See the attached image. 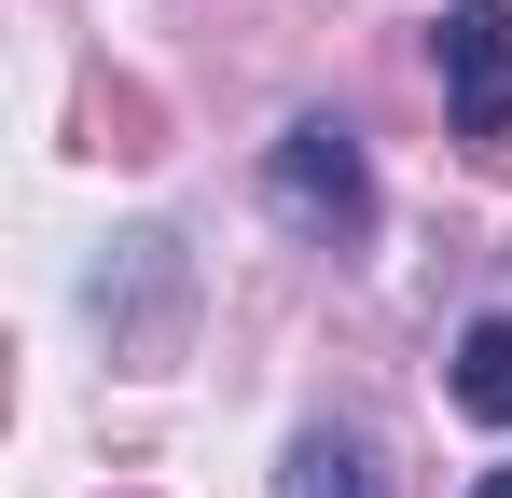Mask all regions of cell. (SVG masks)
<instances>
[{
    "label": "cell",
    "mask_w": 512,
    "mask_h": 498,
    "mask_svg": "<svg viewBox=\"0 0 512 498\" xmlns=\"http://www.w3.org/2000/svg\"><path fill=\"white\" fill-rule=\"evenodd\" d=\"M443 111L471 153H512V0H457L443 14Z\"/></svg>",
    "instance_id": "obj_2"
},
{
    "label": "cell",
    "mask_w": 512,
    "mask_h": 498,
    "mask_svg": "<svg viewBox=\"0 0 512 498\" xmlns=\"http://www.w3.org/2000/svg\"><path fill=\"white\" fill-rule=\"evenodd\" d=\"M457 402L485 415V429H512V319H471V332H457Z\"/></svg>",
    "instance_id": "obj_4"
},
{
    "label": "cell",
    "mask_w": 512,
    "mask_h": 498,
    "mask_svg": "<svg viewBox=\"0 0 512 498\" xmlns=\"http://www.w3.org/2000/svg\"><path fill=\"white\" fill-rule=\"evenodd\" d=\"M263 194H277V222H305V236H333V249L374 236V166H360L346 125H291L263 153Z\"/></svg>",
    "instance_id": "obj_1"
},
{
    "label": "cell",
    "mask_w": 512,
    "mask_h": 498,
    "mask_svg": "<svg viewBox=\"0 0 512 498\" xmlns=\"http://www.w3.org/2000/svg\"><path fill=\"white\" fill-rule=\"evenodd\" d=\"M485 498H512V471H485Z\"/></svg>",
    "instance_id": "obj_5"
},
{
    "label": "cell",
    "mask_w": 512,
    "mask_h": 498,
    "mask_svg": "<svg viewBox=\"0 0 512 498\" xmlns=\"http://www.w3.org/2000/svg\"><path fill=\"white\" fill-rule=\"evenodd\" d=\"M277 498H388V485H374V457H360L346 429H305L291 471H277Z\"/></svg>",
    "instance_id": "obj_3"
}]
</instances>
